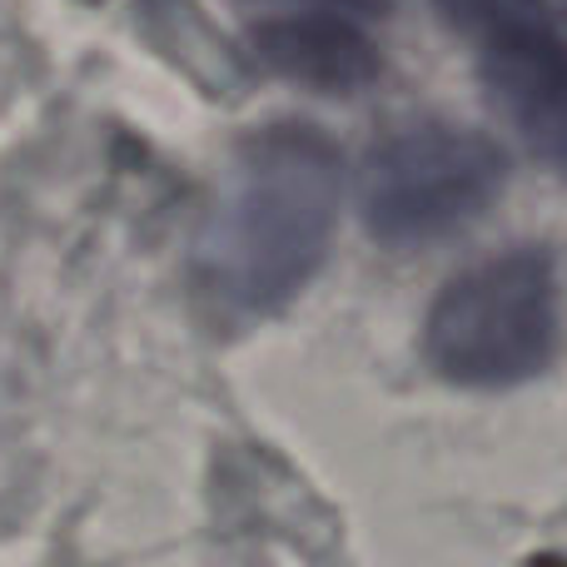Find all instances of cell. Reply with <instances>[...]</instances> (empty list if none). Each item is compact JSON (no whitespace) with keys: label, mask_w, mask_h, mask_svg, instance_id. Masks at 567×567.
Returning a JSON list of instances; mask_svg holds the SVG:
<instances>
[{"label":"cell","mask_w":567,"mask_h":567,"mask_svg":"<svg viewBox=\"0 0 567 567\" xmlns=\"http://www.w3.org/2000/svg\"><path fill=\"white\" fill-rule=\"evenodd\" d=\"M343 205V155L323 130L284 120L229 159L195 239V279L215 309L265 319L309 289Z\"/></svg>","instance_id":"6da1fadb"},{"label":"cell","mask_w":567,"mask_h":567,"mask_svg":"<svg viewBox=\"0 0 567 567\" xmlns=\"http://www.w3.org/2000/svg\"><path fill=\"white\" fill-rule=\"evenodd\" d=\"M558 329L553 255L518 245L443 284L423 319V359L458 389H513L548 369Z\"/></svg>","instance_id":"7a4b0ae2"},{"label":"cell","mask_w":567,"mask_h":567,"mask_svg":"<svg viewBox=\"0 0 567 567\" xmlns=\"http://www.w3.org/2000/svg\"><path fill=\"white\" fill-rule=\"evenodd\" d=\"M508 155L493 135L449 120L393 130L363 155L359 215L379 245L413 249L458 235L503 195Z\"/></svg>","instance_id":"3957f363"},{"label":"cell","mask_w":567,"mask_h":567,"mask_svg":"<svg viewBox=\"0 0 567 567\" xmlns=\"http://www.w3.org/2000/svg\"><path fill=\"white\" fill-rule=\"evenodd\" d=\"M478 40V75L523 145L567 175V30L553 0H439Z\"/></svg>","instance_id":"277c9868"},{"label":"cell","mask_w":567,"mask_h":567,"mask_svg":"<svg viewBox=\"0 0 567 567\" xmlns=\"http://www.w3.org/2000/svg\"><path fill=\"white\" fill-rule=\"evenodd\" d=\"M249 50L259 55V65H269L293 85L319 90V95H353L379 75V50L339 0L259 20L249 30Z\"/></svg>","instance_id":"5b68a950"}]
</instances>
